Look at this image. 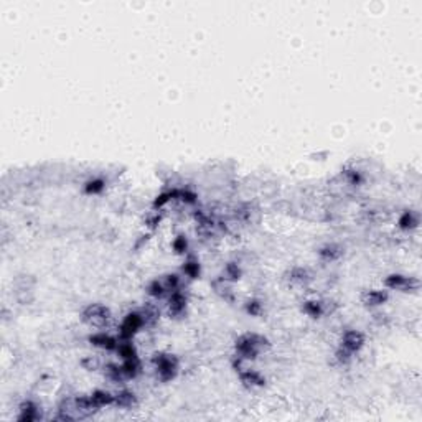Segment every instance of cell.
Segmentation results:
<instances>
[{
    "mask_svg": "<svg viewBox=\"0 0 422 422\" xmlns=\"http://www.w3.org/2000/svg\"><path fill=\"white\" fill-rule=\"evenodd\" d=\"M266 343H267L266 338L251 333V335L241 337L239 340L236 341V350H237V353H239V358H242V360H249V358H256L259 352H261V348Z\"/></svg>",
    "mask_w": 422,
    "mask_h": 422,
    "instance_id": "cell-1",
    "label": "cell"
},
{
    "mask_svg": "<svg viewBox=\"0 0 422 422\" xmlns=\"http://www.w3.org/2000/svg\"><path fill=\"white\" fill-rule=\"evenodd\" d=\"M153 365L157 368V373L164 381H169V379L175 378L177 374V360L170 354H155L153 358Z\"/></svg>",
    "mask_w": 422,
    "mask_h": 422,
    "instance_id": "cell-2",
    "label": "cell"
},
{
    "mask_svg": "<svg viewBox=\"0 0 422 422\" xmlns=\"http://www.w3.org/2000/svg\"><path fill=\"white\" fill-rule=\"evenodd\" d=\"M107 319H109V310L104 305H89L83 312V320L89 325H94V327L106 323Z\"/></svg>",
    "mask_w": 422,
    "mask_h": 422,
    "instance_id": "cell-3",
    "label": "cell"
},
{
    "mask_svg": "<svg viewBox=\"0 0 422 422\" xmlns=\"http://www.w3.org/2000/svg\"><path fill=\"white\" fill-rule=\"evenodd\" d=\"M389 289H396V290H403V292H409V290H416L419 287V282L414 281L411 277H404V275H391L384 281Z\"/></svg>",
    "mask_w": 422,
    "mask_h": 422,
    "instance_id": "cell-4",
    "label": "cell"
},
{
    "mask_svg": "<svg viewBox=\"0 0 422 422\" xmlns=\"http://www.w3.org/2000/svg\"><path fill=\"white\" fill-rule=\"evenodd\" d=\"M142 323H144V319H142L140 315H137V313H131V315H127L125 317V320L122 321V325H120V337H122L124 340L132 338L134 333L142 327Z\"/></svg>",
    "mask_w": 422,
    "mask_h": 422,
    "instance_id": "cell-5",
    "label": "cell"
},
{
    "mask_svg": "<svg viewBox=\"0 0 422 422\" xmlns=\"http://www.w3.org/2000/svg\"><path fill=\"white\" fill-rule=\"evenodd\" d=\"M363 343H365V337H363L360 332H354V330H352V332L345 333L341 348H345L346 352H350V353H354V352H358V350L361 348Z\"/></svg>",
    "mask_w": 422,
    "mask_h": 422,
    "instance_id": "cell-6",
    "label": "cell"
},
{
    "mask_svg": "<svg viewBox=\"0 0 422 422\" xmlns=\"http://www.w3.org/2000/svg\"><path fill=\"white\" fill-rule=\"evenodd\" d=\"M89 341L96 346H101V348H106V350H118V340L112 338L106 333H98V335H93L89 338Z\"/></svg>",
    "mask_w": 422,
    "mask_h": 422,
    "instance_id": "cell-7",
    "label": "cell"
},
{
    "mask_svg": "<svg viewBox=\"0 0 422 422\" xmlns=\"http://www.w3.org/2000/svg\"><path fill=\"white\" fill-rule=\"evenodd\" d=\"M89 399L96 409L102 407V406H109V404L114 403V396H111L109 392H106V391H96L89 396Z\"/></svg>",
    "mask_w": 422,
    "mask_h": 422,
    "instance_id": "cell-8",
    "label": "cell"
},
{
    "mask_svg": "<svg viewBox=\"0 0 422 422\" xmlns=\"http://www.w3.org/2000/svg\"><path fill=\"white\" fill-rule=\"evenodd\" d=\"M241 381L246 384V386H262L264 384V378L261 374L256 373V371H242L241 370Z\"/></svg>",
    "mask_w": 422,
    "mask_h": 422,
    "instance_id": "cell-9",
    "label": "cell"
},
{
    "mask_svg": "<svg viewBox=\"0 0 422 422\" xmlns=\"http://www.w3.org/2000/svg\"><path fill=\"white\" fill-rule=\"evenodd\" d=\"M386 299H388V294L383 290H370L366 292L365 297H363L366 305H381L383 302H386Z\"/></svg>",
    "mask_w": 422,
    "mask_h": 422,
    "instance_id": "cell-10",
    "label": "cell"
},
{
    "mask_svg": "<svg viewBox=\"0 0 422 422\" xmlns=\"http://www.w3.org/2000/svg\"><path fill=\"white\" fill-rule=\"evenodd\" d=\"M185 304H186L185 297H183L180 292L175 290L173 294H172V297H170V305H169V307H170V313H173V315H178V313H180L183 308H185Z\"/></svg>",
    "mask_w": 422,
    "mask_h": 422,
    "instance_id": "cell-11",
    "label": "cell"
},
{
    "mask_svg": "<svg viewBox=\"0 0 422 422\" xmlns=\"http://www.w3.org/2000/svg\"><path fill=\"white\" fill-rule=\"evenodd\" d=\"M114 403L118 404V406H120V407H132L134 404H135V398H134L132 392L122 391L114 398Z\"/></svg>",
    "mask_w": 422,
    "mask_h": 422,
    "instance_id": "cell-12",
    "label": "cell"
},
{
    "mask_svg": "<svg viewBox=\"0 0 422 422\" xmlns=\"http://www.w3.org/2000/svg\"><path fill=\"white\" fill-rule=\"evenodd\" d=\"M35 419H36V407L33 406L32 403H25L22 406V414H20L18 421L30 422V421H35Z\"/></svg>",
    "mask_w": 422,
    "mask_h": 422,
    "instance_id": "cell-13",
    "label": "cell"
},
{
    "mask_svg": "<svg viewBox=\"0 0 422 422\" xmlns=\"http://www.w3.org/2000/svg\"><path fill=\"white\" fill-rule=\"evenodd\" d=\"M399 226L403 228V229H412V228H416L417 226V218H416L414 215H412L411 211L404 213L403 218L399 219Z\"/></svg>",
    "mask_w": 422,
    "mask_h": 422,
    "instance_id": "cell-14",
    "label": "cell"
},
{
    "mask_svg": "<svg viewBox=\"0 0 422 422\" xmlns=\"http://www.w3.org/2000/svg\"><path fill=\"white\" fill-rule=\"evenodd\" d=\"M305 312L310 313L312 317H319L321 313V307H320V304H317V302H307V305H305Z\"/></svg>",
    "mask_w": 422,
    "mask_h": 422,
    "instance_id": "cell-15",
    "label": "cell"
},
{
    "mask_svg": "<svg viewBox=\"0 0 422 422\" xmlns=\"http://www.w3.org/2000/svg\"><path fill=\"white\" fill-rule=\"evenodd\" d=\"M320 254H321V256H323L325 259H335L340 253H338V251H337L335 246H327V248H323V249L320 251Z\"/></svg>",
    "mask_w": 422,
    "mask_h": 422,
    "instance_id": "cell-16",
    "label": "cell"
},
{
    "mask_svg": "<svg viewBox=\"0 0 422 422\" xmlns=\"http://www.w3.org/2000/svg\"><path fill=\"white\" fill-rule=\"evenodd\" d=\"M104 188L102 182L101 180H94V182H89L86 186V191L87 193H98V191H101Z\"/></svg>",
    "mask_w": 422,
    "mask_h": 422,
    "instance_id": "cell-17",
    "label": "cell"
},
{
    "mask_svg": "<svg viewBox=\"0 0 422 422\" xmlns=\"http://www.w3.org/2000/svg\"><path fill=\"white\" fill-rule=\"evenodd\" d=\"M183 270H185L190 277H196V275H198L200 267H198L196 262H188V264H185V267H183Z\"/></svg>",
    "mask_w": 422,
    "mask_h": 422,
    "instance_id": "cell-18",
    "label": "cell"
},
{
    "mask_svg": "<svg viewBox=\"0 0 422 422\" xmlns=\"http://www.w3.org/2000/svg\"><path fill=\"white\" fill-rule=\"evenodd\" d=\"M175 248H177V251H185V248H186V241L183 239V237H180V239H178L177 242H175Z\"/></svg>",
    "mask_w": 422,
    "mask_h": 422,
    "instance_id": "cell-19",
    "label": "cell"
},
{
    "mask_svg": "<svg viewBox=\"0 0 422 422\" xmlns=\"http://www.w3.org/2000/svg\"><path fill=\"white\" fill-rule=\"evenodd\" d=\"M248 310H249V313H253V315H256V313L259 312V304H257V302H253V305H251V302H249V305H248Z\"/></svg>",
    "mask_w": 422,
    "mask_h": 422,
    "instance_id": "cell-20",
    "label": "cell"
}]
</instances>
